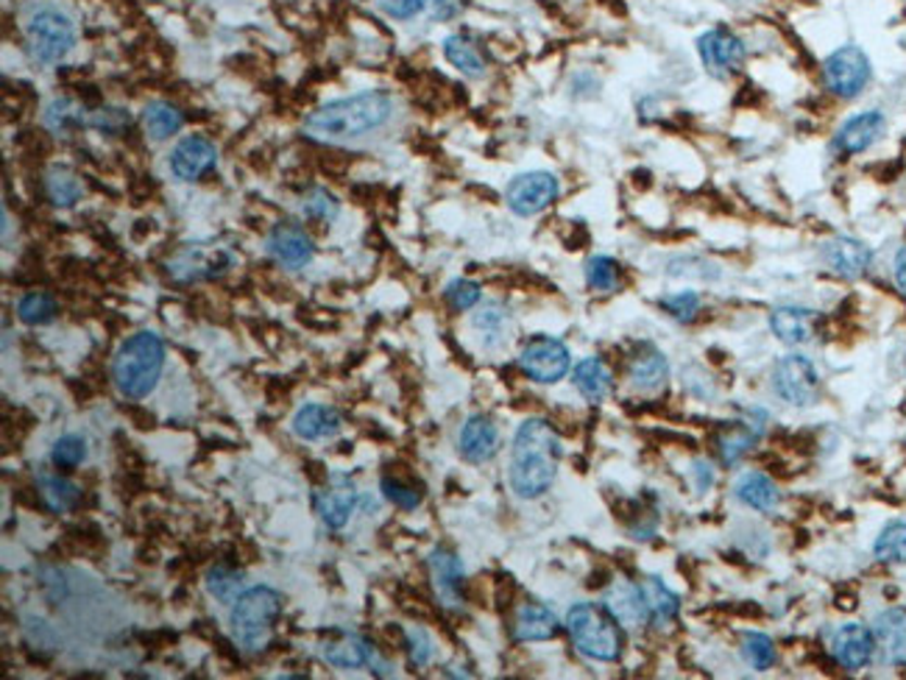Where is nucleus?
Segmentation results:
<instances>
[{
  "instance_id": "obj_8",
  "label": "nucleus",
  "mask_w": 906,
  "mask_h": 680,
  "mask_svg": "<svg viewBox=\"0 0 906 680\" xmlns=\"http://www.w3.org/2000/svg\"><path fill=\"white\" fill-rule=\"evenodd\" d=\"M231 265H235V254L229 245L190 243L176 251V257L167 263V274L179 282H201L226 274Z\"/></svg>"
},
{
  "instance_id": "obj_27",
  "label": "nucleus",
  "mask_w": 906,
  "mask_h": 680,
  "mask_svg": "<svg viewBox=\"0 0 906 680\" xmlns=\"http://www.w3.org/2000/svg\"><path fill=\"white\" fill-rule=\"evenodd\" d=\"M572 379H575V388H578L589 402H603V399L611 393V386H614L608 366H605L600 357L580 360L578 366H575Z\"/></svg>"
},
{
  "instance_id": "obj_16",
  "label": "nucleus",
  "mask_w": 906,
  "mask_h": 680,
  "mask_svg": "<svg viewBox=\"0 0 906 680\" xmlns=\"http://www.w3.org/2000/svg\"><path fill=\"white\" fill-rule=\"evenodd\" d=\"M268 251L270 257L277 260L285 268H304V265L313 263L315 257V245L313 240L304 235L302 226L297 224H279L277 229L268 235Z\"/></svg>"
},
{
  "instance_id": "obj_4",
  "label": "nucleus",
  "mask_w": 906,
  "mask_h": 680,
  "mask_svg": "<svg viewBox=\"0 0 906 680\" xmlns=\"http://www.w3.org/2000/svg\"><path fill=\"white\" fill-rule=\"evenodd\" d=\"M566 630L586 658L608 664L622 655V628L608 608L592 603L575 605L566 614Z\"/></svg>"
},
{
  "instance_id": "obj_3",
  "label": "nucleus",
  "mask_w": 906,
  "mask_h": 680,
  "mask_svg": "<svg viewBox=\"0 0 906 680\" xmlns=\"http://www.w3.org/2000/svg\"><path fill=\"white\" fill-rule=\"evenodd\" d=\"M165 366V343L154 332H137L121 343L112 360V379L126 399H142L154 391Z\"/></svg>"
},
{
  "instance_id": "obj_19",
  "label": "nucleus",
  "mask_w": 906,
  "mask_h": 680,
  "mask_svg": "<svg viewBox=\"0 0 906 680\" xmlns=\"http://www.w3.org/2000/svg\"><path fill=\"white\" fill-rule=\"evenodd\" d=\"M457 450L469 463H486L496 455L500 450V432H496L494 421L486 416H471L469 421L461 427V438H457Z\"/></svg>"
},
{
  "instance_id": "obj_2",
  "label": "nucleus",
  "mask_w": 906,
  "mask_h": 680,
  "mask_svg": "<svg viewBox=\"0 0 906 680\" xmlns=\"http://www.w3.org/2000/svg\"><path fill=\"white\" fill-rule=\"evenodd\" d=\"M393 117V98L382 90H366L338 98L304 117V131L313 140L343 142L382 129Z\"/></svg>"
},
{
  "instance_id": "obj_38",
  "label": "nucleus",
  "mask_w": 906,
  "mask_h": 680,
  "mask_svg": "<svg viewBox=\"0 0 906 680\" xmlns=\"http://www.w3.org/2000/svg\"><path fill=\"white\" fill-rule=\"evenodd\" d=\"M586 282L592 290H614L619 285V263L617 260L605 257V254H597L586 263Z\"/></svg>"
},
{
  "instance_id": "obj_22",
  "label": "nucleus",
  "mask_w": 906,
  "mask_h": 680,
  "mask_svg": "<svg viewBox=\"0 0 906 680\" xmlns=\"http://www.w3.org/2000/svg\"><path fill=\"white\" fill-rule=\"evenodd\" d=\"M430 571L432 585H436L438 600L450 608L461 603V585H463V564L457 555L446 550H436L430 555Z\"/></svg>"
},
{
  "instance_id": "obj_50",
  "label": "nucleus",
  "mask_w": 906,
  "mask_h": 680,
  "mask_svg": "<svg viewBox=\"0 0 906 680\" xmlns=\"http://www.w3.org/2000/svg\"><path fill=\"white\" fill-rule=\"evenodd\" d=\"M421 7L430 9L438 20H450L457 12V0H421Z\"/></svg>"
},
{
  "instance_id": "obj_40",
  "label": "nucleus",
  "mask_w": 906,
  "mask_h": 680,
  "mask_svg": "<svg viewBox=\"0 0 906 680\" xmlns=\"http://www.w3.org/2000/svg\"><path fill=\"white\" fill-rule=\"evenodd\" d=\"M753 441H756V432L747 430V427H731L728 432H722L720 436V457L726 466H733V463H740L742 457L751 452Z\"/></svg>"
},
{
  "instance_id": "obj_6",
  "label": "nucleus",
  "mask_w": 906,
  "mask_h": 680,
  "mask_svg": "<svg viewBox=\"0 0 906 680\" xmlns=\"http://www.w3.org/2000/svg\"><path fill=\"white\" fill-rule=\"evenodd\" d=\"M26 37L39 62H59L76 46V26L62 9L37 7L26 17Z\"/></svg>"
},
{
  "instance_id": "obj_15",
  "label": "nucleus",
  "mask_w": 906,
  "mask_h": 680,
  "mask_svg": "<svg viewBox=\"0 0 906 680\" xmlns=\"http://www.w3.org/2000/svg\"><path fill=\"white\" fill-rule=\"evenodd\" d=\"M218 162V151L206 137L190 135L185 140H179V146L174 148L171 154V171H174L176 179L181 181H196L204 174H210Z\"/></svg>"
},
{
  "instance_id": "obj_49",
  "label": "nucleus",
  "mask_w": 906,
  "mask_h": 680,
  "mask_svg": "<svg viewBox=\"0 0 906 680\" xmlns=\"http://www.w3.org/2000/svg\"><path fill=\"white\" fill-rule=\"evenodd\" d=\"M92 126L106 131H117L121 126H129V112L123 110H101L96 117H92Z\"/></svg>"
},
{
  "instance_id": "obj_33",
  "label": "nucleus",
  "mask_w": 906,
  "mask_h": 680,
  "mask_svg": "<svg viewBox=\"0 0 906 680\" xmlns=\"http://www.w3.org/2000/svg\"><path fill=\"white\" fill-rule=\"evenodd\" d=\"M37 482H39V494H42L46 505L51 507V511H56V514H62V511H71V507L76 505L78 488L73 486L71 480H65V477L48 475V471H39Z\"/></svg>"
},
{
  "instance_id": "obj_1",
  "label": "nucleus",
  "mask_w": 906,
  "mask_h": 680,
  "mask_svg": "<svg viewBox=\"0 0 906 680\" xmlns=\"http://www.w3.org/2000/svg\"><path fill=\"white\" fill-rule=\"evenodd\" d=\"M561 461L558 432L544 418H528L516 430L511 452L508 482L511 491L521 500H536L555 482Z\"/></svg>"
},
{
  "instance_id": "obj_5",
  "label": "nucleus",
  "mask_w": 906,
  "mask_h": 680,
  "mask_svg": "<svg viewBox=\"0 0 906 680\" xmlns=\"http://www.w3.org/2000/svg\"><path fill=\"white\" fill-rule=\"evenodd\" d=\"M282 594L268 585L243 591L231 608V630L246 650H263L270 639L274 622L282 614Z\"/></svg>"
},
{
  "instance_id": "obj_14",
  "label": "nucleus",
  "mask_w": 906,
  "mask_h": 680,
  "mask_svg": "<svg viewBox=\"0 0 906 680\" xmlns=\"http://www.w3.org/2000/svg\"><path fill=\"white\" fill-rule=\"evenodd\" d=\"M831 653H834L836 664L851 672L856 669H865L870 662H873L876 653V635L873 630H868L865 625H842L840 630L831 639Z\"/></svg>"
},
{
  "instance_id": "obj_7",
  "label": "nucleus",
  "mask_w": 906,
  "mask_h": 680,
  "mask_svg": "<svg viewBox=\"0 0 906 680\" xmlns=\"http://www.w3.org/2000/svg\"><path fill=\"white\" fill-rule=\"evenodd\" d=\"M870 78H873V67H870L868 53L859 46H842L831 56H826L823 81L831 96L851 101V98L861 96Z\"/></svg>"
},
{
  "instance_id": "obj_47",
  "label": "nucleus",
  "mask_w": 906,
  "mask_h": 680,
  "mask_svg": "<svg viewBox=\"0 0 906 680\" xmlns=\"http://www.w3.org/2000/svg\"><path fill=\"white\" fill-rule=\"evenodd\" d=\"M407 650H411V662L416 664V667H427V664H430L432 642L430 635L421 628L407 630Z\"/></svg>"
},
{
  "instance_id": "obj_31",
  "label": "nucleus",
  "mask_w": 906,
  "mask_h": 680,
  "mask_svg": "<svg viewBox=\"0 0 906 680\" xmlns=\"http://www.w3.org/2000/svg\"><path fill=\"white\" fill-rule=\"evenodd\" d=\"M444 56L452 67L469 78H480L486 73V62H482L480 51L471 46L469 39L461 37V34H452V37L444 39Z\"/></svg>"
},
{
  "instance_id": "obj_35",
  "label": "nucleus",
  "mask_w": 906,
  "mask_h": 680,
  "mask_svg": "<svg viewBox=\"0 0 906 680\" xmlns=\"http://www.w3.org/2000/svg\"><path fill=\"white\" fill-rule=\"evenodd\" d=\"M876 558L884 564H904L906 561V521H890L873 544Z\"/></svg>"
},
{
  "instance_id": "obj_34",
  "label": "nucleus",
  "mask_w": 906,
  "mask_h": 680,
  "mask_svg": "<svg viewBox=\"0 0 906 680\" xmlns=\"http://www.w3.org/2000/svg\"><path fill=\"white\" fill-rule=\"evenodd\" d=\"M508 327H511V315H508V310L502 307V304L489 302V304H482V307L475 313V329L482 335V338H486L489 347L502 343V340H505V332H508Z\"/></svg>"
},
{
  "instance_id": "obj_29",
  "label": "nucleus",
  "mask_w": 906,
  "mask_h": 680,
  "mask_svg": "<svg viewBox=\"0 0 906 680\" xmlns=\"http://www.w3.org/2000/svg\"><path fill=\"white\" fill-rule=\"evenodd\" d=\"M324 662L338 669H361L372 662V650L357 635H343L338 642L322 644Z\"/></svg>"
},
{
  "instance_id": "obj_11",
  "label": "nucleus",
  "mask_w": 906,
  "mask_h": 680,
  "mask_svg": "<svg viewBox=\"0 0 906 680\" xmlns=\"http://www.w3.org/2000/svg\"><path fill=\"white\" fill-rule=\"evenodd\" d=\"M558 193V176L546 174V171H530V174L511 179L508 190H505V201H508L511 212H516L521 218H530V215H539V212H544L546 206L553 204Z\"/></svg>"
},
{
  "instance_id": "obj_12",
  "label": "nucleus",
  "mask_w": 906,
  "mask_h": 680,
  "mask_svg": "<svg viewBox=\"0 0 906 680\" xmlns=\"http://www.w3.org/2000/svg\"><path fill=\"white\" fill-rule=\"evenodd\" d=\"M697 53H701L703 67H706L712 76L726 78L733 76V73L745 65L747 48L737 34L717 26L708 28L706 34H701V39H697Z\"/></svg>"
},
{
  "instance_id": "obj_44",
  "label": "nucleus",
  "mask_w": 906,
  "mask_h": 680,
  "mask_svg": "<svg viewBox=\"0 0 906 680\" xmlns=\"http://www.w3.org/2000/svg\"><path fill=\"white\" fill-rule=\"evenodd\" d=\"M662 304L676 322H692L694 315L701 313V295L694 293V290H681V293L667 295Z\"/></svg>"
},
{
  "instance_id": "obj_30",
  "label": "nucleus",
  "mask_w": 906,
  "mask_h": 680,
  "mask_svg": "<svg viewBox=\"0 0 906 680\" xmlns=\"http://www.w3.org/2000/svg\"><path fill=\"white\" fill-rule=\"evenodd\" d=\"M605 608L614 614V619H617L619 625H642L644 619H647L642 594H639V589H630V585L611 589L608 597H605Z\"/></svg>"
},
{
  "instance_id": "obj_51",
  "label": "nucleus",
  "mask_w": 906,
  "mask_h": 680,
  "mask_svg": "<svg viewBox=\"0 0 906 680\" xmlns=\"http://www.w3.org/2000/svg\"><path fill=\"white\" fill-rule=\"evenodd\" d=\"M692 475H694V480H697V491H701V494L714 486V469H712V466H708L706 461H697V463H694Z\"/></svg>"
},
{
  "instance_id": "obj_13",
  "label": "nucleus",
  "mask_w": 906,
  "mask_h": 680,
  "mask_svg": "<svg viewBox=\"0 0 906 680\" xmlns=\"http://www.w3.org/2000/svg\"><path fill=\"white\" fill-rule=\"evenodd\" d=\"M884 129H888V121H884V115H881L879 110L859 112V115L848 117V121L836 129L831 148H834L840 156L865 154V151L873 148L876 140L884 135Z\"/></svg>"
},
{
  "instance_id": "obj_10",
  "label": "nucleus",
  "mask_w": 906,
  "mask_h": 680,
  "mask_svg": "<svg viewBox=\"0 0 906 680\" xmlns=\"http://www.w3.org/2000/svg\"><path fill=\"white\" fill-rule=\"evenodd\" d=\"M569 363L572 360H569L566 343H561L558 338H546V335L528 340L519 354L521 372L541 386H553L558 379H564L569 372Z\"/></svg>"
},
{
  "instance_id": "obj_23",
  "label": "nucleus",
  "mask_w": 906,
  "mask_h": 680,
  "mask_svg": "<svg viewBox=\"0 0 906 680\" xmlns=\"http://www.w3.org/2000/svg\"><path fill=\"white\" fill-rule=\"evenodd\" d=\"M639 594H642L647 619L653 625H658V628L672 622L678 616V610H681V600H678L676 591L667 589V583H664L662 578H653V575L644 578L642 583H639Z\"/></svg>"
},
{
  "instance_id": "obj_20",
  "label": "nucleus",
  "mask_w": 906,
  "mask_h": 680,
  "mask_svg": "<svg viewBox=\"0 0 906 680\" xmlns=\"http://www.w3.org/2000/svg\"><path fill=\"white\" fill-rule=\"evenodd\" d=\"M815 322L817 313L806 307H795V304H787V307H776L770 313V329L781 343L787 347H801L806 340H811L815 335Z\"/></svg>"
},
{
  "instance_id": "obj_25",
  "label": "nucleus",
  "mask_w": 906,
  "mask_h": 680,
  "mask_svg": "<svg viewBox=\"0 0 906 680\" xmlns=\"http://www.w3.org/2000/svg\"><path fill=\"white\" fill-rule=\"evenodd\" d=\"M737 496L740 502H745L753 511H762V514H772L781 502V494H778V486L762 471H747L740 482H737Z\"/></svg>"
},
{
  "instance_id": "obj_17",
  "label": "nucleus",
  "mask_w": 906,
  "mask_h": 680,
  "mask_svg": "<svg viewBox=\"0 0 906 680\" xmlns=\"http://www.w3.org/2000/svg\"><path fill=\"white\" fill-rule=\"evenodd\" d=\"M823 254L826 263L831 265V270L845 276V279H859V276L868 274L870 265H873V251L861 243V240L848 238V235H840V238L829 240Z\"/></svg>"
},
{
  "instance_id": "obj_45",
  "label": "nucleus",
  "mask_w": 906,
  "mask_h": 680,
  "mask_svg": "<svg viewBox=\"0 0 906 680\" xmlns=\"http://www.w3.org/2000/svg\"><path fill=\"white\" fill-rule=\"evenodd\" d=\"M446 302L455 310H471L477 302H480V285L471 282V279H452L444 290Z\"/></svg>"
},
{
  "instance_id": "obj_18",
  "label": "nucleus",
  "mask_w": 906,
  "mask_h": 680,
  "mask_svg": "<svg viewBox=\"0 0 906 680\" xmlns=\"http://www.w3.org/2000/svg\"><path fill=\"white\" fill-rule=\"evenodd\" d=\"M354 505H357V491H354L352 480L343 475H332V488H324L315 494V511L335 530L347 525Z\"/></svg>"
},
{
  "instance_id": "obj_32",
  "label": "nucleus",
  "mask_w": 906,
  "mask_h": 680,
  "mask_svg": "<svg viewBox=\"0 0 906 680\" xmlns=\"http://www.w3.org/2000/svg\"><path fill=\"white\" fill-rule=\"evenodd\" d=\"M142 123H146V131H149L154 140H167V137L181 129L185 117H181V112L176 110L174 103L154 101L142 112Z\"/></svg>"
},
{
  "instance_id": "obj_9",
  "label": "nucleus",
  "mask_w": 906,
  "mask_h": 680,
  "mask_svg": "<svg viewBox=\"0 0 906 680\" xmlns=\"http://www.w3.org/2000/svg\"><path fill=\"white\" fill-rule=\"evenodd\" d=\"M772 388L790 405L809 407L820 396V374L804 354H787L778 360L776 372H772Z\"/></svg>"
},
{
  "instance_id": "obj_43",
  "label": "nucleus",
  "mask_w": 906,
  "mask_h": 680,
  "mask_svg": "<svg viewBox=\"0 0 906 680\" xmlns=\"http://www.w3.org/2000/svg\"><path fill=\"white\" fill-rule=\"evenodd\" d=\"M302 210H304V215H310V218H315V221H335L338 218L341 204H338V199H335L329 190H324V187H313V190L304 196Z\"/></svg>"
},
{
  "instance_id": "obj_39",
  "label": "nucleus",
  "mask_w": 906,
  "mask_h": 680,
  "mask_svg": "<svg viewBox=\"0 0 906 680\" xmlns=\"http://www.w3.org/2000/svg\"><path fill=\"white\" fill-rule=\"evenodd\" d=\"M742 655H745V662L751 664L753 669H758V672H765V669H770L772 664H776V647H772V639L765 633H745V639H742Z\"/></svg>"
},
{
  "instance_id": "obj_28",
  "label": "nucleus",
  "mask_w": 906,
  "mask_h": 680,
  "mask_svg": "<svg viewBox=\"0 0 906 680\" xmlns=\"http://www.w3.org/2000/svg\"><path fill=\"white\" fill-rule=\"evenodd\" d=\"M667 357L658 349H647V352H642L630 363V379H633V386L639 391H658L667 382Z\"/></svg>"
},
{
  "instance_id": "obj_48",
  "label": "nucleus",
  "mask_w": 906,
  "mask_h": 680,
  "mask_svg": "<svg viewBox=\"0 0 906 680\" xmlns=\"http://www.w3.org/2000/svg\"><path fill=\"white\" fill-rule=\"evenodd\" d=\"M379 7H382V12L397 20H411L425 9L421 7V0H379Z\"/></svg>"
},
{
  "instance_id": "obj_41",
  "label": "nucleus",
  "mask_w": 906,
  "mask_h": 680,
  "mask_svg": "<svg viewBox=\"0 0 906 680\" xmlns=\"http://www.w3.org/2000/svg\"><path fill=\"white\" fill-rule=\"evenodd\" d=\"M51 461L56 469H76L87 461V441L81 436H62L51 450Z\"/></svg>"
},
{
  "instance_id": "obj_21",
  "label": "nucleus",
  "mask_w": 906,
  "mask_h": 680,
  "mask_svg": "<svg viewBox=\"0 0 906 680\" xmlns=\"http://www.w3.org/2000/svg\"><path fill=\"white\" fill-rule=\"evenodd\" d=\"M558 616L541 603H525L516 610L514 639L516 642H546L558 635Z\"/></svg>"
},
{
  "instance_id": "obj_46",
  "label": "nucleus",
  "mask_w": 906,
  "mask_h": 680,
  "mask_svg": "<svg viewBox=\"0 0 906 680\" xmlns=\"http://www.w3.org/2000/svg\"><path fill=\"white\" fill-rule=\"evenodd\" d=\"M382 494H386L388 502L402 507V511H416V507L421 505V494H418L416 488L405 486V482L399 480H391V477H382Z\"/></svg>"
},
{
  "instance_id": "obj_42",
  "label": "nucleus",
  "mask_w": 906,
  "mask_h": 680,
  "mask_svg": "<svg viewBox=\"0 0 906 680\" xmlns=\"http://www.w3.org/2000/svg\"><path fill=\"white\" fill-rule=\"evenodd\" d=\"M240 585H243V578H240L238 571L224 569V566H218V569H213L206 575V589H210V594L224 600V603H235V600L240 597Z\"/></svg>"
},
{
  "instance_id": "obj_26",
  "label": "nucleus",
  "mask_w": 906,
  "mask_h": 680,
  "mask_svg": "<svg viewBox=\"0 0 906 680\" xmlns=\"http://www.w3.org/2000/svg\"><path fill=\"white\" fill-rule=\"evenodd\" d=\"M876 639L888 653V662L904 664L906 662V614L893 608L876 619Z\"/></svg>"
},
{
  "instance_id": "obj_52",
  "label": "nucleus",
  "mask_w": 906,
  "mask_h": 680,
  "mask_svg": "<svg viewBox=\"0 0 906 680\" xmlns=\"http://www.w3.org/2000/svg\"><path fill=\"white\" fill-rule=\"evenodd\" d=\"M895 285H898L901 288V293L906 295V245L904 249L898 251V254H895Z\"/></svg>"
},
{
  "instance_id": "obj_36",
  "label": "nucleus",
  "mask_w": 906,
  "mask_h": 680,
  "mask_svg": "<svg viewBox=\"0 0 906 680\" xmlns=\"http://www.w3.org/2000/svg\"><path fill=\"white\" fill-rule=\"evenodd\" d=\"M48 196L56 206H73L81 199V181L67 171V167H53L48 174Z\"/></svg>"
},
{
  "instance_id": "obj_37",
  "label": "nucleus",
  "mask_w": 906,
  "mask_h": 680,
  "mask_svg": "<svg viewBox=\"0 0 906 680\" xmlns=\"http://www.w3.org/2000/svg\"><path fill=\"white\" fill-rule=\"evenodd\" d=\"M20 322L28 327H42V324L53 322L56 315V302L48 293H28L26 299H20L17 304Z\"/></svg>"
},
{
  "instance_id": "obj_24",
  "label": "nucleus",
  "mask_w": 906,
  "mask_h": 680,
  "mask_svg": "<svg viewBox=\"0 0 906 680\" xmlns=\"http://www.w3.org/2000/svg\"><path fill=\"white\" fill-rule=\"evenodd\" d=\"M338 430H341V416H338L335 407L304 405L293 416V432L304 438V441H318V438L335 436Z\"/></svg>"
}]
</instances>
